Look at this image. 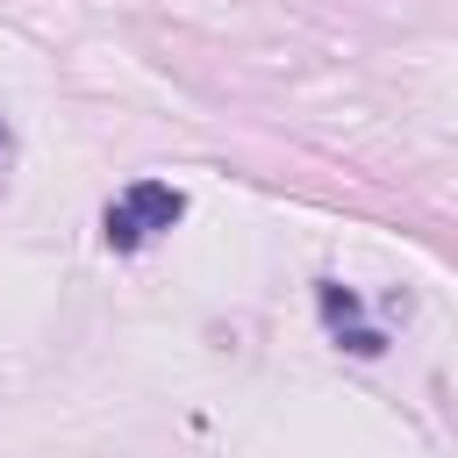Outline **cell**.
<instances>
[{
    "instance_id": "6da1fadb",
    "label": "cell",
    "mask_w": 458,
    "mask_h": 458,
    "mask_svg": "<svg viewBox=\"0 0 458 458\" xmlns=\"http://www.w3.org/2000/svg\"><path fill=\"white\" fill-rule=\"evenodd\" d=\"M186 215V193L172 186V179H136V186H122L114 200H107V215H100V236H107V250H143L157 229H172Z\"/></svg>"
},
{
    "instance_id": "277c9868",
    "label": "cell",
    "mask_w": 458,
    "mask_h": 458,
    "mask_svg": "<svg viewBox=\"0 0 458 458\" xmlns=\"http://www.w3.org/2000/svg\"><path fill=\"white\" fill-rule=\"evenodd\" d=\"M0 157H7V129H0Z\"/></svg>"
},
{
    "instance_id": "7a4b0ae2",
    "label": "cell",
    "mask_w": 458,
    "mask_h": 458,
    "mask_svg": "<svg viewBox=\"0 0 458 458\" xmlns=\"http://www.w3.org/2000/svg\"><path fill=\"white\" fill-rule=\"evenodd\" d=\"M315 301H322V322H329V336H336V329H351V322L365 315V301H358L351 286H336V279H322V286H315Z\"/></svg>"
},
{
    "instance_id": "3957f363",
    "label": "cell",
    "mask_w": 458,
    "mask_h": 458,
    "mask_svg": "<svg viewBox=\"0 0 458 458\" xmlns=\"http://www.w3.org/2000/svg\"><path fill=\"white\" fill-rule=\"evenodd\" d=\"M336 344H344L351 358H379V351H386V329H365V322H351V329H336Z\"/></svg>"
}]
</instances>
